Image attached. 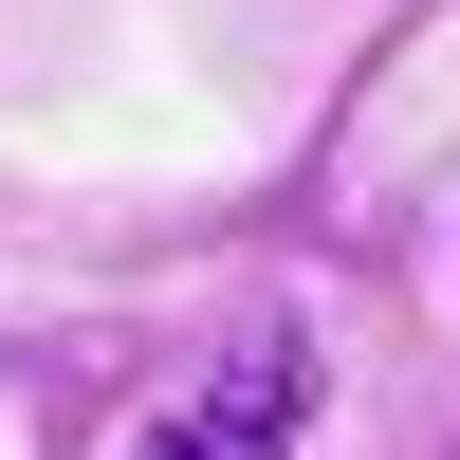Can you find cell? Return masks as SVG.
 Returning a JSON list of instances; mask_svg holds the SVG:
<instances>
[{"label":"cell","mask_w":460,"mask_h":460,"mask_svg":"<svg viewBox=\"0 0 460 460\" xmlns=\"http://www.w3.org/2000/svg\"><path fill=\"white\" fill-rule=\"evenodd\" d=\"M295 424H314V350H295V332H258V350L221 368V387H184L129 460H295Z\"/></svg>","instance_id":"1"}]
</instances>
